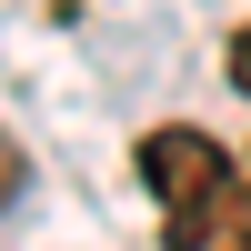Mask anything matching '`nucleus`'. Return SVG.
<instances>
[{
    "instance_id": "f03ea898",
    "label": "nucleus",
    "mask_w": 251,
    "mask_h": 251,
    "mask_svg": "<svg viewBox=\"0 0 251 251\" xmlns=\"http://www.w3.org/2000/svg\"><path fill=\"white\" fill-rule=\"evenodd\" d=\"M161 241L171 251H251V181H231L221 201H201L181 221H161Z\"/></svg>"
},
{
    "instance_id": "7ed1b4c3",
    "label": "nucleus",
    "mask_w": 251,
    "mask_h": 251,
    "mask_svg": "<svg viewBox=\"0 0 251 251\" xmlns=\"http://www.w3.org/2000/svg\"><path fill=\"white\" fill-rule=\"evenodd\" d=\"M221 71H231V91L251 100V20H241V30H231V50H221Z\"/></svg>"
},
{
    "instance_id": "20e7f679",
    "label": "nucleus",
    "mask_w": 251,
    "mask_h": 251,
    "mask_svg": "<svg viewBox=\"0 0 251 251\" xmlns=\"http://www.w3.org/2000/svg\"><path fill=\"white\" fill-rule=\"evenodd\" d=\"M10 191H20V141L0 131V211H10Z\"/></svg>"
},
{
    "instance_id": "f257e3e1",
    "label": "nucleus",
    "mask_w": 251,
    "mask_h": 251,
    "mask_svg": "<svg viewBox=\"0 0 251 251\" xmlns=\"http://www.w3.org/2000/svg\"><path fill=\"white\" fill-rule=\"evenodd\" d=\"M141 181H151V201H161V221H181V211H201V201H221L241 181V161L221 151L211 131H191V121H161V131H141Z\"/></svg>"
}]
</instances>
